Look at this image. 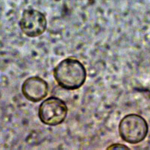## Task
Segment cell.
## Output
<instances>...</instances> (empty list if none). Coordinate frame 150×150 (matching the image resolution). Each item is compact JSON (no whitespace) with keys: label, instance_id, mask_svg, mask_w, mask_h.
<instances>
[{"label":"cell","instance_id":"obj_2","mask_svg":"<svg viewBox=\"0 0 150 150\" xmlns=\"http://www.w3.org/2000/svg\"><path fill=\"white\" fill-rule=\"evenodd\" d=\"M119 134L122 139L135 144L144 141L148 132V125L142 116L136 114L125 115L118 125Z\"/></svg>","mask_w":150,"mask_h":150},{"label":"cell","instance_id":"obj_6","mask_svg":"<svg viewBox=\"0 0 150 150\" xmlns=\"http://www.w3.org/2000/svg\"><path fill=\"white\" fill-rule=\"evenodd\" d=\"M107 149H129V147L126 146L124 144H120V143H115V144H112L110 145L107 148Z\"/></svg>","mask_w":150,"mask_h":150},{"label":"cell","instance_id":"obj_3","mask_svg":"<svg viewBox=\"0 0 150 150\" xmlns=\"http://www.w3.org/2000/svg\"><path fill=\"white\" fill-rule=\"evenodd\" d=\"M68 108L66 103L56 97H49L43 100L38 110L40 121L47 125L56 126L66 119Z\"/></svg>","mask_w":150,"mask_h":150},{"label":"cell","instance_id":"obj_5","mask_svg":"<svg viewBox=\"0 0 150 150\" xmlns=\"http://www.w3.org/2000/svg\"><path fill=\"white\" fill-rule=\"evenodd\" d=\"M21 90L22 94L28 100L38 103L47 96L49 85L42 78L39 76H32L23 81Z\"/></svg>","mask_w":150,"mask_h":150},{"label":"cell","instance_id":"obj_1","mask_svg":"<svg viewBox=\"0 0 150 150\" xmlns=\"http://www.w3.org/2000/svg\"><path fill=\"white\" fill-rule=\"evenodd\" d=\"M54 78L57 84L67 90H75L85 83L87 71L83 63L74 57L60 61L54 68Z\"/></svg>","mask_w":150,"mask_h":150},{"label":"cell","instance_id":"obj_4","mask_svg":"<svg viewBox=\"0 0 150 150\" xmlns=\"http://www.w3.org/2000/svg\"><path fill=\"white\" fill-rule=\"evenodd\" d=\"M19 26L26 36L35 38L45 32L47 20L45 15L40 11L34 9H28L22 12Z\"/></svg>","mask_w":150,"mask_h":150}]
</instances>
